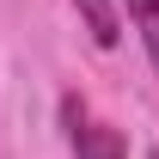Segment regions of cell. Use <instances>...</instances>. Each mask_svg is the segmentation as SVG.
Returning <instances> with one entry per match:
<instances>
[{
    "label": "cell",
    "mask_w": 159,
    "mask_h": 159,
    "mask_svg": "<svg viewBox=\"0 0 159 159\" xmlns=\"http://www.w3.org/2000/svg\"><path fill=\"white\" fill-rule=\"evenodd\" d=\"M80 12H86V31H92V43L98 49H110V43L122 37V25H116V6L110 0H74Z\"/></svg>",
    "instance_id": "1"
},
{
    "label": "cell",
    "mask_w": 159,
    "mask_h": 159,
    "mask_svg": "<svg viewBox=\"0 0 159 159\" xmlns=\"http://www.w3.org/2000/svg\"><path fill=\"white\" fill-rule=\"evenodd\" d=\"M74 153L80 159H122V135H116V129H80V135H74Z\"/></svg>",
    "instance_id": "2"
},
{
    "label": "cell",
    "mask_w": 159,
    "mask_h": 159,
    "mask_svg": "<svg viewBox=\"0 0 159 159\" xmlns=\"http://www.w3.org/2000/svg\"><path fill=\"white\" fill-rule=\"evenodd\" d=\"M129 12L141 19V37H147V55H153V67H159V0H122Z\"/></svg>",
    "instance_id": "3"
},
{
    "label": "cell",
    "mask_w": 159,
    "mask_h": 159,
    "mask_svg": "<svg viewBox=\"0 0 159 159\" xmlns=\"http://www.w3.org/2000/svg\"><path fill=\"white\" fill-rule=\"evenodd\" d=\"M153 159H159V147H153Z\"/></svg>",
    "instance_id": "4"
}]
</instances>
